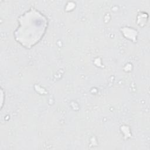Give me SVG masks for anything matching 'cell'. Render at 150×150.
Instances as JSON below:
<instances>
[{
    "instance_id": "6da1fadb",
    "label": "cell",
    "mask_w": 150,
    "mask_h": 150,
    "mask_svg": "<svg viewBox=\"0 0 150 150\" xmlns=\"http://www.w3.org/2000/svg\"><path fill=\"white\" fill-rule=\"evenodd\" d=\"M19 26L15 36L22 46L30 48L43 37L47 26L46 18L35 10H30L19 19Z\"/></svg>"
}]
</instances>
